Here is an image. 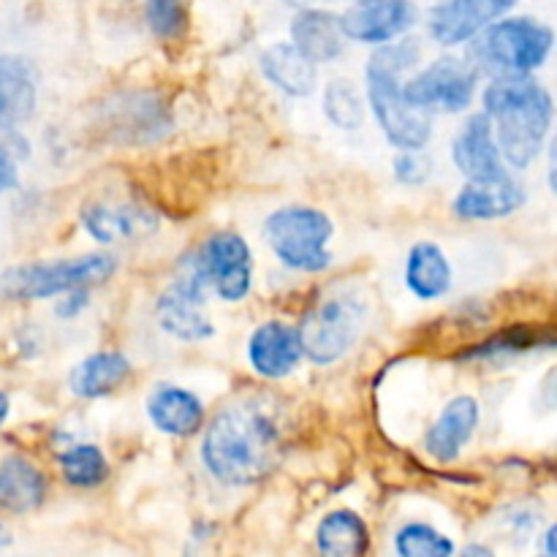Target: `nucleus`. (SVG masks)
<instances>
[{
  "instance_id": "f257e3e1",
  "label": "nucleus",
  "mask_w": 557,
  "mask_h": 557,
  "mask_svg": "<svg viewBox=\"0 0 557 557\" xmlns=\"http://www.w3.org/2000/svg\"><path fill=\"white\" fill-rule=\"evenodd\" d=\"M286 433V413L275 397H239L223 406L205 428L201 462L226 487H250L281 466Z\"/></svg>"
},
{
  "instance_id": "f03ea898",
  "label": "nucleus",
  "mask_w": 557,
  "mask_h": 557,
  "mask_svg": "<svg viewBox=\"0 0 557 557\" xmlns=\"http://www.w3.org/2000/svg\"><path fill=\"white\" fill-rule=\"evenodd\" d=\"M484 112L495 128L500 156L515 169H528L547 139L553 98L528 74L495 76L484 90Z\"/></svg>"
},
{
  "instance_id": "7ed1b4c3",
  "label": "nucleus",
  "mask_w": 557,
  "mask_h": 557,
  "mask_svg": "<svg viewBox=\"0 0 557 557\" xmlns=\"http://www.w3.org/2000/svg\"><path fill=\"white\" fill-rule=\"evenodd\" d=\"M422 58L419 41L403 38V41H389L373 52L364 69V82H368V103L379 120L381 131L397 150H424V145L433 136V123L428 112H419L417 107L406 101L400 85L403 71L413 69Z\"/></svg>"
},
{
  "instance_id": "20e7f679",
  "label": "nucleus",
  "mask_w": 557,
  "mask_h": 557,
  "mask_svg": "<svg viewBox=\"0 0 557 557\" xmlns=\"http://www.w3.org/2000/svg\"><path fill=\"white\" fill-rule=\"evenodd\" d=\"M368 324V299L354 288L324 294L305 310L299 321V341L305 357L319 368L341 362Z\"/></svg>"
},
{
  "instance_id": "39448f33",
  "label": "nucleus",
  "mask_w": 557,
  "mask_h": 557,
  "mask_svg": "<svg viewBox=\"0 0 557 557\" xmlns=\"http://www.w3.org/2000/svg\"><path fill=\"white\" fill-rule=\"evenodd\" d=\"M117 272V259L112 253H85L71 259L27 261L0 272V297L11 302H33L52 299L71 288L96 286Z\"/></svg>"
},
{
  "instance_id": "423d86ee",
  "label": "nucleus",
  "mask_w": 557,
  "mask_h": 557,
  "mask_svg": "<svg viewBox=\"0 0 557 557\" xmlns=\"http://www.w3.org/2000/svg\"><path fill=\"white\" fill-rule=\"evenodd\" d=\"M555 36L531 16H500L471 38V63L493 76L531 74L547 60Z\"/></svg>"
},
{
  "instance_id": "0eeeda50",
  "label": "nucleus",
  "mask_w": 557,
  "mask_h": 557,
  "mask_svg": "<svg viewBox=\"0 0 557 557\" xmlns=\"http://www.w3.org/2000/svg\"><path fill=\"white\" fill-rule=\"evenodd\" d=\"M335 223L315 207H283L264 221V239L283 267L294 272H324L332 267L330 239Z\"/></svg>"
},
{
  "instance_id": "6e6552de",
  "label": "nucleus",
  "mask_w": 557,
  "mask_h": 557,
  "mask_svg": "<svg viewBox=\"0 0 557 557\" xmlns=\"http://www.w3.org/2000/svg\"><path fill=\"white\" fill-rule=\"evenodd\" d=\"M185 264L199 272L215 297L223 302H243L253 286V253L237 232H218L207 237Z\"/></svg>"
},
{
  "instance_id": "1a4fd4ad",
  "label": "nucleus",
  "mask_w": 557,
  "mask_h": 557,
  "mask_svg": "<svg viewBox=\"0 0 557 557\" xmlns=\"http://www.w3.org/2000/svg\"><path fill=\"white\" fill-rule=\"evenodd\" d=\"M479 71L471 60L438 58L403 85V96L419 112L457 114L471 107L476 96Z\"/></svg>"
},
{
  "instance_id": "9d476101",
  "label": "nucleus",
  "mask_w": 557,
  "mask_h": 557,
  "mask_svg": "<svg viewBox=\"0 0 557 557\" xmlns=\"http://www.w3.org/2000/svg\"><path fill=\"white\" fill-rule=\"evenodd\" d=\"M207 283L199 272L183 261L180 275L169 283L156 302V319L169 337L180 343H201L215 335V324L207 315Z\"/></svg>"
},
{
  "instance_id": "9b49d317",
  "label": "nucleus",
  "mask_w": 557,
  "mask_h": 557,
  "mask_svg": "<svg viewBox=\"0 0 557 557\" xmlns=\"http://www.w3.org/2000/svg\"><path fill=\"white\" fill-rule=\"evenodd\" d=\"M417 20L419 11L411 0H357L341 14V27L351 41L389 44L406 36Z\"/></svg>"
},
{
  "instance_id": "f8f14e48",
  "label": "nucleus",
  "mask_w": 557,
  "mask_h": 557,
  "mask_svg": "<svg viewBox=\"0 0 557 557\" xmlns=\"http://www.w3.org/2000/svg\"><path fill=\"white\" fill-rule=\"evenodd\" d=\"M517 0H444L428 16V30L433 41L444 47H460L473 36L509 14Z\"/></svg>"
},
{
  "instance_id": "ddd939ff",
  "label": "nucleus",
  "mask_w": 557,
  "mask_h": 557,
  "mask_svg": "<svg viewBox=\"0 0 557 557\" xmlns=\"http://www.w3.org/2000/svg\"><path fill=\"white\" fill-rule=\"evenodd\" d=\"M79 221L85 232L103 245L147 237L158 228L156 210L141 201H92L79 212Z\"/></svg>"
},
{
  "instance_id": "4468645a",
  "label": "nucleus",
  "mask_w": 557,
  "mask_h": 557,
  "mask_svg": "<svg viewBox=\"0 0 557 557\" xmlns=\"http://www.w3.org/2000/svg\"><path fill=\"white\" fill-rule=\"evenodd\" d=\"M302 357L305 351L302 341H299V330L286 324V321H264L261 326H256L248 341V362L261 379H286L297 370Z\"/></svg>"
},
{
  "instance_id": "2eb2a0df",
  "label": "nucleus",
  "mask_w": 557,
  "mask_h": 557,
  "mask_svg": "<svg viewBox=\"0 0 557 557\" xmlns=\"http://www.w3.org/2000/svg\"><path fill=\"white\" fill-rule=\"evenodd\" d=\"M451 158L468 180L504 177V156H500V147L495 141L493 120L487 112H479L466 120L455 145H451Z\"/></svg>"
},
{
  "instance_id": "dca6fc26",
  "label": "nucleus",
  "mask_w": 557,
  "mask_h": 557,
  "mask_svg": "<svg viewBox=\"0 0 557 557\" xmlns=\"http://www.w3.org/2000/svg\"><path fill=\"white\" fill-rule=\"evenodd\" d=\"M525 205V190L509 174L493 180H468L466 188L451 201V210L462 221H495Z\"/></svg>"
},
{
  "instance_id": "f3484780",
  "label": "nucleus",
  "mask_w": 557,
  "mask_h": 557,
  "mask_svg": "<svg viewBox=\"0 0 557 557\" xmlns=\"http://www.w3.org/2000/svg\"><path fill=\"white\" fill-rule=\"evenodd\" d=\"M152 428L172 438H190L205 428V403L177 384H158L145 403Z\"/></svg>"
},
{
  "instance_id": "a211bd4d",
  "label": "nucleus",
  "mask_w": 557,
  "mask_h": 557,
  "mask_svg": "<svg viewBox=\"0 0 557 557\" xmlns=\"http://www.w3.org/2000/svg\"><path fill=\"white\" fill-rule=\"evenodd\" d=\"M109 128L120 141H152L161 139L172 123L161 98L152 92H125L120 101L109 103Z\"/></svg>"
},
{
  "instance_id": "6ab92c4d",
  "label": "nucleus",
  "mask_w": 557,
  "mask_h": 557,
  "mask_svg": "<svg viewBox=\"0 0 557 557\" xmlns=\"http://www.w3.org/2000/svg\"><path fill=\"white\" fill-rule=\"evenodd\" d=\"M479 428V403L473 397H455L441 411L424 438V451L438 462H455Z\"/></svg>"
},
{
  "instance_id": "aec40b11",
  "label": "nucleus",
  "mask_w": 557,
  "mask_h": 557,
  "mask_svg": "<svg viewBox=\"0 0 557 557\" xmlns=\"http://www.w3.org/2000/svg\"><path fill=\"white\" fill-rule=\"evenodd\" d=\"M38 101L36 69L20 54H0V128L14 131Z\"/></svg>"
},
{
  "instance_id": "412c9836",
  "label": "nucleus",
  "mask_w": 557,
  "mask_h": 557,
  "mask_svg": "<svg viewBox=\"0 0 557 557\" xmlns=\"http://www.w3.org/2000/svg\"><path fill=\"white\" fill-rule=\"evenodd\" d=\"M292 44L315 65L332 63L346 49L341 16L324 9H299L292 20Z\"/></svg>"
},
{
  "instance_id": "4be33fe9",
  "label": "nucleus",
  "mask_w": 557,
  "mask_h": 557,
  "mask_svg": "<svg viewBox=\"0 0 557 557\" xmlns=\"http://www.w3.org/2000/svg\"><path fill=\"white\" fill-rule=\"evenodd\" d=\"M47 500V476L36 462L22 455L0 460V511L30 515Z\"/></svg>"
},
{
  "instance_id": "5701e85b",
  "label": "nucleus",
  "mask_w": 557,
  "mask_h": 557,
  "mask_svg": "<svg viewBox=\"0 0 557 557\" xmlns=\"http://www.w3.org/2000/svg\"><path fill=\"white\" fill-rule=\"evenodd\" d=\"M261 74L292 98H305L319 85V71L315 63L305 52H299L292 41L272 44L261 52Z\"/></svg>"
},
{
  "instance_id": "b1692460",
  "label": "nucleus",
  "mask_w": 557,
  "mask_h": 557,
  "mask_svg": "<svg viewBox=\"0 0 557 557\" xmlns=\"http://www.w3.org/2000/svg\"><path fill=\"white\" fill-rule=\"evenodd\" d=\"M131 375V362L120 351H98L82 359L69 375V386L79 400H98L112 395Z\"/></svg>"
},
{
  "instance_id": "393cba45",
  "label": "nucleus",
  "mask_w": 557,
  "mask_h": 557,
  "mask_svg": "<svg viewBox=\"0 0 557 557\" xmlns=\"http://www.w3.org/2000/svg\"><path fill=\"white\" fill-rule=\"evenodd\" d=\"M406 288L422 302L449 294L451 264L435 243H417L406 259Z\"/></svg>"
},
{
  "instance_id": "a878e982",
  "label": "nucleus",
  "mask_w": 557,
  "mask_h": 557,
  "mask_svg": "<svg viewBox=\"0 0 557 557\" xmlns=\"http://www.w3.org/2000/svg\"><path fill=\"white\" fill-rule=\"evenodd\" d=\"M315 547L330 557H359L370 549V528L357 511H330L315 528Z\"/></svg>"
},
{
  "instance_id": "bb28decb",
  "label": "nucleus",
  "mask_w": 557,
  "mask_h": 557,
  "mask_svg": "<svg viewBox=\"0 0 557 557\" xmlns=\"http://www.w3.org/2000/svg\"><path fill=\"white\" fill-rule=\"evenodd\" d=\"M63 479L76 490L101 487L109 476V460L96 444H74L58 455Z\"/></svg>"
},
{
  "instance_id": "cd10ccee",
  "label": "nucleus",
  "mask_w": 557,
  "mask_h": 557,
  "mask_svg": "<svg viewBox=\"0 0 557 557\" xmlns=\"http://www.w3.org/2000/svg\"><path fill=\"white\" fill-rule=\"evenodd\" d=\"M324 114L343 131H357L364 123V98L348 76H335L324 87Z\"/></svg>"
},
{
  "instance_id": "c85d7f7f",
  "label": "nucleus",
  "mask_w": 557,
  "mask_h": 557,
  "mask_svg": "<svg viewBox=\"0 0 557 557\" xmlns=\"http://www.w3.org/2000/svg\"><path fill=\"white\" fill-rule=\"evenodd\" d=\"M395 549L403 557H449L455 555V544L449 536L435 531L428 522H408L397 531Z\"/></svg>"
},
{
  "instance_id": "c756f323",
  "label": "nucleus",
  "mask_w": 557,
  "mask_h": 557,
  "mask_svg": "<svg viewBox=\"0 0 557 557\" xmlns=\"http://www.w3.org/2000/svg\"><path fill=\"white\" fill-rule=\"evenodd\" d=\"M145 22L161 41L183 38L188 30V5L185 0H145Z\"/></svg>"
},
{
  "instance_id": "7c9ffc66",
  "label": "nucleus",
  "mask_w": 557,
  "mask_h": 557,
  "mask_svg": "<svg viewBox=\"0 0 557 557\" xmlns=\"http://www.w3.org/2000/svg\"><path fill=\"white\" fill-rule=\"evenodd\" d=\"M536 335L531 330H509L500 332V335L490 337V341L471 346L460 359H498V357H511V354H520L525 348L536 346Z\"/></svg>"
},
{
  "instance_id": "2f4dec72",
  "label": "nucleus",
  "mask_w": 557,
  "mask_h": 557,
  "mask_svg": "<svg viewBox=\"0 0 557 557\" xmlns=\"http://www.w3.org/2000/svg\"><path fill=\"white\" fill-rule=\"evenodd\" d=\"M430 174H433V161L424 158L422 150H403L400 156L395 158V177L400 180L403 185L419 188V185L428 183Z\"/></svg>"
},
{
  "instance_id": "473e14b6",
  "label": "nucleus",
  "mask_w": 557,
  "mask_h": 557,
  "mask_svg": "<svg viewBox=\"0 0 557 557\" xmlns=\"http://www.w3.org/2000/svg\"><path fill=\"white\" fill-rule=\"evenodd\" d=\"M87 305H90V288L87 286L71 288V292L60 294V302L54 305V313H58V319L71 321V319H76V315H79Z\"/></svg>"
},
{
  "instance_id": "72a5a7b5",
  "label": "nucleus",
  "mask_w": 557,
  "mask_h": 557,
  "mask_svg": "<svg viewBox=\"0 0 557 557\" xmlns=\"http://www.w3.org/2000/svg\"><path fill=\"white\" fill-rule=\"evenodd\" d=\"M16 185H20V172H16L14 158L5 150V145H0V194H9Z\"/></svg>"
},
{
  "instance_id": "f704fd0d",
  "label": "nucleus",
  "mask_w": 557,
  "mask_h": 557,
  "mask_svg": "<svg viewBox=\"0 0 557 557\" xmlns=\"http://www.w3.org/2000/svg\"><path fill=\"white\" fill-rule=\"evenodd\" d=\"M549 188L557 194V136H555L553 147H549Z\"/></svg>"
},
{
  "instance_id": "c9c22d12",
  "label": "nucleus",
  "mask_w": 557,
  "mask_h": 557,
  "mask_svg": "<svg viewBox=\"0 0 557 557\" xmlns=\"http://www.w3.org/2000/svg\"><path fill=\"white\" fill-rule=\"evenodd\" d=\"M544 553L557 557V525L549 528L547 536H544Z\"/></svg>"
},
{
  "instance_id": "e433bc0d",
  "label": "nucleus",
  "mask_w": 557,
  "mask_h": 557,
  "mask_svg": "<svg viewBox=\"0 0 557 557\" xmlns=\"http://www.w3.org/2000/svg\"><path fill=\"white\" fill-rule=\"evenodd\" d=\"M9 413H11V400H9V395H5V392L0 389V428H3V424H5Z\"/></svg>"
},
{
  "instance_id": "4c0bfd02",
  "label": "nucleus",
  "mask_w": 557,
  "mask_h": 557,
  "mask_svg": "<svg viewBox=\"0 0 557 557\" xmlns=\"http://www.w3.org/2000/svg\"><path fill=\"white\" fill-rule=\"evenodd\" d=\"M9 542H11V539H9V531H5V528L0 525V549H3L5 544H9Z\"/></svg>"
},
{
  "instance_id": "58836bf2",
  "label": "nucleus",
  "mask_w": 557,
  "mask_h": 557,
  "mask_svg": "<svg viewBox=\"0 0 557 557\" xmlns=\"http://www.w3.org/2000/svg\"><path fill=\"white\" fill-rule=\"evenodd\" d=\"M466 555H490V549H482V547H468Z\"/></svg>"
},
{
  "instance_id": "ea45409f",
  "label": "nucleus",
  "mask_w": 557,
  "mask_h": 557,
  "mask_svg": "<svg viewBox=\"0 0 557 557\" xmlns=\"http://www.w3.org/2000/svg\"><path fill=\"white\" fill-rule=\"evenodd\" d=\"M283 3H288V5H302V0H283Z\"/></svg>"
},
{
  "instance_id": "a19ab883",
  "label": "nucleus",
  "mask_w": 557,
  "mask_h": 557,
  "mask_svg": "<svg viewBox=\"0 0 557 557\" xmlns=\"http://www.w3.org/2000/svg\"><path fill=\"white\" fill-rule=\"evenodd\" d=\"M354 3H357V0H354Z\"/></svg>"
}]
</instances>
